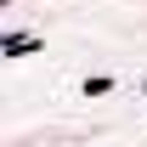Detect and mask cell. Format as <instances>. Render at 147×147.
<instances>
[{"label":"cell","instance_id":"obj_1","mask_svg":"<svg viewBox=\"0 0 147 147\" xmlns=\"http://www.w3.org/2000/svg\"><path fill=\"white\" fill-rule=\"evenodd\" d=\"M113 91V79H102V74H96V79H85V96H108Z\"/></svg>","mask_w":147,"mask_h":147}]
</instances>
